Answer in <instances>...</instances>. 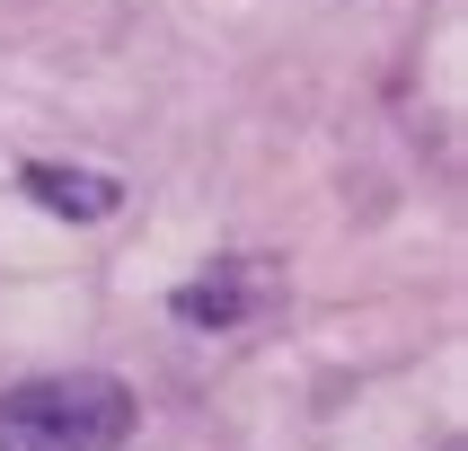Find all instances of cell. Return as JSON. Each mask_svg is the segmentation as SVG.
<instances>
[{"mask_svg":"<svg viewBox=\"0 0 468 451\" xmlns=\"http://www.w3.org/2000/svg\"><path fill=\"white\" fill-rule=\"evenodd\" d=\"M142 407L115 371H36L0 390V451H124Z\"/></svg>","mask_w":468,"mask_h":451,"instance_id":"cell-1","label":"cell"},{"mask_svg":"<svg viewBox=\"0 0 468 451\" xmlns=\"http://www.w3.org/2000/svg\"><path fill=\"white\" fill-rule=\"evenodd\" d=\"M274 301V274L248 257H221L212 274H195V284H177V301L168 310L186 318V328H248V318Z\"/></svg>","mask_w":468,"mask_h":451,"instance_id":"cell-2","label":"cell"},{"mask_svg":"<svg viewBox=\"0 0 468 451\" xmlns=\"http://www.w3.org/2000/svg\"><path fill=\"white\" fill-rule=\"evenodd\" d=\"M18 186H27L45 212H71V221H106V212L124 204V186H115V177H98V168H53V159L18 168Z\"/></svg>","mask_w":468,"mask_h":451,"instance_id":"cell-3","label":"cell"}]
</instances>
